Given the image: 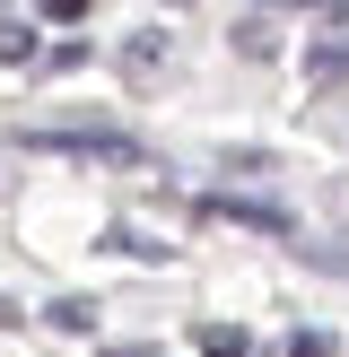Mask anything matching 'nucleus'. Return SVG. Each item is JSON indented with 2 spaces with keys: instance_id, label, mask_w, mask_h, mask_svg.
<instances>
[{
  "instance_id": "obj_1",
  "label": "nucleus",
  "mask_w": 349,
  "mask_h": 357,
  "mask_svg": "<svg viewBox=\"0 0 349 357\" xmlns=\"http://www.w3.org/2000/svg\"><path fill=\"white\" fill-rule=\"evenodd\" d=\"M17 149H44V157H79V166H122V174H157V149L114 122H44V131H17Z\"/></svg>"
},
{
  "instance_id": "obj_2",
  "label": "nucleus",
  "mask_w": 349,
  "mask_h": 357,
  "mask_svg": "<svg viewBox=\"0 0 349 357\" xmlns=\"http://www.w3.org/2000/svg\"><path fill=\"white\" fill-rule=\"evenodd\" d=\"M201 209H209V218H236V227H253V236H279V244H297V253H306V227H297L279 201H253V192H209Z\"/></svg>"
},
{
  "instance_id": "obj_3",
  "label": "nucleus",
  "mask_w": 349,
  "mask_h": 357,
  "mask_svg": "<svg viewBox=\"0 0 349 357\" xmlns=\"http://www.w3.org/2000/svg\"><path fill=\"white\" fill-rule=\"evenodd\" d=\"M166 61H174V35H166V26L122 35V52H114V70H122L131 87H157V70H166Z\"/></svg>"
},
{
  "instance_id": "obj_4",
  "label": "nucleus",
  "mask_w": 349,
  "mask_h": 357,
  "mask_svg": "<svg viewBox=\"0 0 349 357\" xmlns=\"http://www.w3.org/2000/svg\"><path fill=\"white\" fill-rule=\"evenodd\" d=\"M306 79L314 87H349V9H332V35L306 44Z\"/></svg>"
},
{
  "instance_id": "obj_5",
  "label": "nucleus",
  "mask_w": 349,
  "mask_h": 357,
  "mask_svg": "<svg viewBox=\"0 0 349 357\" xmlns=\"http://www.w3.org/2000/svg\"><path fill=\"white\" fill-rule=\"evenodd\" d=\"M0 61H35V17L0 9Z\"/></svg>"
},
{
  "instance_id": "obj_6",
  "label": "nucleus",
  "mask_w": 349,
  "mask_h": 357,
  "mask_svg": "<svg viewBox=\"0 0 349 357\" xmlns=\"http://www.w3.org/2000/svg\"><path fill=\"white\" fill-rule=\"evenodd\" d=\"M201 357H271V349H253L244 331H227V323H201Z\"/></svg>"
},
{
  "instance_id": "obj_7",
  "label": "nucleus",
  "mask_w": 349,
  "mask_h": 357,
  "mask_svg": "<svg viewBox=\"0 0 349 357\" xmlns=\"http://www.w3.org/2000/svg\"><path fill=\"white\" fill-rule=\"evenodd\" d=\"M236 52H253V61H262V52H279L271 17H236Z\"/></svg>"
},
{
  "instance_id": "obj_8",
  "label": "nucleus",
  "mask_w": 349,
  "mask_h": 357,
  "mask_svg": "<svg viewBox=\"0 0 349 357\" xmlns=\"http://www.w3.org/2000/svg\"><path fill=\"white\" fill-rule=\"evenodd\" d=\"M105 244H114V253H140V261H166V244H149L140 227H105Z\"/></svg>"
},
{
  "instance_id": "obj_9",
  "label": "nucleus",
  "mask_w": 349,
  "mask_h": 357,
  "mask_svg": "<svg viewBox=\"0 0 349 357\" xmlns=\"http://www.w3.org/2000/svg\"><path fill=\"white\" fill-rule=\"evenodd\" d=\"M44 323H61V331H96V305H87V296H61Z\"/></svg>"
},
{
  "instance_id": "obj_10",
  "label": "nucleus",
  "mask_w": 349,
  "mask_h": 357,
  "mask_svg": "<svg viewBox=\"0 0 349 357\" xmlns=\"http://www.w3.org/2000/svg\"><path fill=\"white\" fill-rule=\"evenodd\" d=\"M332 349H341L332 331H297V340H288V357H332Z\"/></svg>"
},
{
  "instance_id": "obj_11",
  "label": "nucleus",
  "mask_w": 349,
  "mask_h": 357,
  "mask_svg": "<svg viewBox=\"0 0 349 357\" xmlns=\"http://www.w3.org/2000/svg\"><path fill=\"white\" fill-rule=\"evenodd\" d=\"M9 157H17V139H0V192H9Z\"/></svg>"
}]
</instances>
